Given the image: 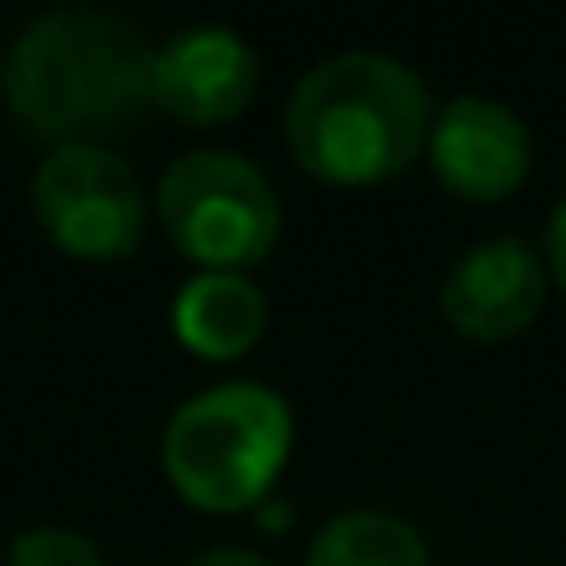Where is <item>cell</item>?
<instances>
[{"instance_id":"cell-1","label":"cell","mask_w":566,"mask_h":566,"mask_svg":"<svg viewBox=\"0 0 566 566\" xmlns=\"http://www.w3.org/2000/svg\"><path fill=\"white\" fill-rule=\"evenodd\" d=\"M150 67L156 45L128 18L101 7H56L12 40L0 90L29 134L51 145H90V134L139 123L145 106H156Z\"/></svg>"},{"instance_id":"cell-2","label":"cell","mask_w":566,"mask_h":566,"mask_svg":"<svg viewBox=\"0 0 566 566\" xmlns=\"http://www.w3.org/2000/svg\"><path fill=\"white\" fill-rule=\"evenodd\" d=\"M283 134L323 184H384L422 156L433 95L417 67L384 51H339L290 90Z\"/></svg>"},{"instance_id":"cell-3","label":"cell","mask_w":566,"mask_h":566,"mask_svg":"<svg viewBox=\"0 0 566 566\" xmlns=\"http://www.w3.org/2000/svg\"><path fill=\"white\" fill-rule=\"evenodd\" d=\"M295 444V411L266 384H211L189 395L167 433L161 467L172 489L200 511L261 505Z\"/></svg>"},{"instance_id":"cell-4","label":"cell","mask_w":566,"mask_h":566,"mask_svg":"<svg viewBox=\"0 0 566 566\" xmlns=\"http://www.w3.org/2000/svg\"><path fill=\"white\" fill-rule=\"evenodd\" d=\"M161 222L172 244L200 261V272H239L261 261L277 239L283 206L266 172L239 150H184L156 184Z\"/></svg>"},{"instance_id":"cell-5","label":"cell","mask_w":566,"mask_h":566,"mask_svg":"<svg viewBox=\"0 0 566 566\" xmlns=\"http://www.w3.org/2000/svg\"><path fill=\"white\" fill-rule=\"evenodd\" d=\"M34 217L67 250L90 261L128 255L145 239V195L134 167L106 145H56L34 172Z\"/></svg>"},{"instance_id":"cell-6","label":"cell","mask_w":566,"mask_h":566,"mask_svg":"<svg viewBox=\"0 0 566 566\" xmlns=\"http://www.w3.org/2000/svg\"><path fill=\"white\" fill-rule=\"evenodd\" d=\"M439 306H444L450 328H461L467 339L500 345V339L522 334L538 317V306H544V261L522 233L483 239V244H472L450 261Z\"/></svg>"},{"instance_id":"cell-7","label":"cell","mask_w":566,"mask_h":566,"mask_svg":"<svg viewBox=\"0 0 566 566\" xmlns=\"http://www.w3.org/2000/svg\"><path fill=\"white\" fill-rule=\"evenodd\" d=\"M255 78H261V62L244 34L222 23H195L156 45L150 95L184 123H228L255 95Z\"/></svg>"},{"instance_id":"cell-8","label":"cell","mask_w":566,"mask_h":566,"mask_svg":"<svg viewBox=\"0 0 566 566\" xmlns=\"http://www.w3.org/2000/svg\"><path fill=\"white\" fill-rule=\"evenodd\" d=\"M428 150H433V172L467 200H500L533 167L527 123L505 101H489V95L444 101L433 117Z\"/></svg>"},{"instance_id":"cell-9","label":"cell","mask_w":566,"mask_h":566,"mask_svg":"<svg viewBox=\"0 0 566 566\" xmlns=\"http://www.w3.org/2000/svg\"><path fill=\"white\" fill-rule=\"evenodd\" d=\"M172 328L195 356H244L266 328V295L244 272H195L172 301Z\"/></svg>"},{"instance_id":"cell-10","label":"cell","mask_w":566,"mask_h":566,"mask_svg":"<svg viewBox=\"0 0 566 566\" xmlns=\"http://www.w3.org/2000/svg\"><path fill=\"white\" fill-rule=\"evenodd\" d=\"M306 566H433L428 538L395 511H339L317 527Z\"/></svg>"},{"instance_id":"cell-11","label":"cell","mask_w":566,"mask_h":566,"mask_svg":"<svg viewBox=\"0 0 566 566\" xmlns=\"http://www.w3.org/2000/svg\"><path fill=\"white\" fill-rule=\"evenodd\" d=\"M7 566H106L78 527H29L7 549Z\"/></svg>"},{"instance_id":"cell-12","label":"cell","mask_w":566,"mask_h":566,"mask_svg":"<svg viewBox=\"0 0 566 566\" xmlns=\"http://www.w3.org/2000/svg\"><path fill=\"white\" fill-rule=\"evenodd\" d=\"M544 272L566 290V195L555 200V211H549V222H544Z\"/></svg>"},{"instance_id":"cell-13","label":"cell","mask_w":566,"mask_h":566,"mask_svg":"<svg viewBox=\"0 0 566 566\" xmlns=\"http://www.w3.org/2000/svg\"><path fill=\"white\" fill-rule=\"evenodd\" d=\"M189 566H272L261 549H250V544H211V549H200Z\"/></svg>"}]
</instances>
